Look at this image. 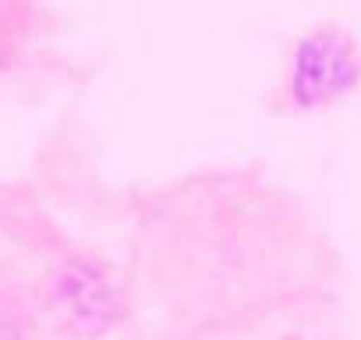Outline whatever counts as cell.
Wrapping results in <instances>:
<instances>
[{"mask_svg": "<svg viewBox=\"0 0 361 340\" xmlns=\"http://www.w3.org/2000/svg\"><path fill=\"white\" fill-rule=\"evenodd\" d=\"M39 308L47 322L75 340L103 336L124 315V287L92 259H64L39 284Z\"/></svg>", "mask_w": 361, "mask_h": 340, "instance_id": "cell-1", "label": "cell"}, {"mask_svg": "<svg viewBox=\"0 0 361 340\" xmlns=\"http://www.w3.org/2000/svg\"><path fill=\"white\" fill-rule=\"evenodd\" d=\"M354 82V57L340 36H312L298 47L290 64V96L298 107H319L347 92Z\"/></svg>", "mask_w": 361, "mask_h": 340, "instance_id": "cell-2", "label": "cell"}]
</instances>
